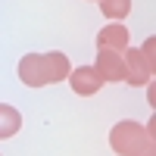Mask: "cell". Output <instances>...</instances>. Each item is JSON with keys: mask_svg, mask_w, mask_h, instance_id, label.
<instances>
[{"mask_svg": "<svg viewBox=\"0 0 156 156\" xmlns=\"http://www.w3.org/2000/svg\"><path fill=\"white\" fill-rule=\"evenodd\" d=\"M94 69L103 81H125V59L119 50H97Z\"/></svg>", "mask_w": 156, "mask_h": 156, "instance_id": "5b68a950", "label": "cell"}, {"mask_svg": "<svg viewBox=\"0 0 156 156\" xmlns=\"http://www.w3.org/2000/svg\"><path fill=\"white\" fill-rule=\"evenodd\" d=\"M69 56L59 50L50 53H25L19 59V81L25 87H44V84H59L69 78Z\"/></svg>", "mask_w": 156, "mask_h": 156, "instance_id": "6da1fadb", "label": "cell"}, {"mask_svg": "<svg viewBox=\"0 0 156 156\" xmlns=\"http://www.w3.org/2000/svg\"><path fill=\"white\" fill-rule=\"evenodd\" d=\"M19 128H22V112L9 103H0V140L19 134Z\"/></svg>", "mask_w": 156, "mask_h": 156, "instance_id": "52a82bcc", "label": "cell"}, {"mask_svg": "<svg viewBox=\"0 0 156 156\" xmlns=\"http://www.w3.org/2000/svg\"><path fill=\"white\" fill-rule=\"evenodd\" d=\"M153 50H156V37H147L144 47H125L122 50V59H125V81L131 84V87H144L150 84V78L156 72V56H153Z\"/></svg>", "mask_w": 156, "mask_h": 156, "instance_id": "3957f363", "label": "cell"}, {"mask_svg": "<svg viewBox=\"0 0 156 156\" xmlns=\"http://www.w3.org/2000/svg\"><path fill=\"white\" fill-rule=\"evenodd\" d=\"M69 84H72V90L78 97H94L97 90L106 84L103 78L97 75V69L94 66H78V69H72L69 72Z\"/></svg>", "mask_w": 156, "mask_h": 156, "instance_id": "277c9868", "label": "cell"}, {"mask_svg": "<svg viewBox=\"0 0 156 156\" xmlns=\"http://www.w3.org/2000/svg\"><path fill=\"white\" fill-rule=\"evenodd\" d=\"M94 3H100V0H94Z\"/></svg>", "mask_w": 156, "mask_h": 156, "instance_id": "9c48e42d", "label": "cell"}, {"mask_svg": "<svg viewBox=\"0 0 156 156\" xmlns=\"http://www.w3.org/2000/svg\"><path fill=\"white\" fill-rule=\"evenodd\" d=\"M128 47V28L122 22H109L106 28L97 31V50H122Z\"/></svg>", "mask_w": 156, "mask_h": 156, "instance_id": "8992f818", "label": "cell"}, {"mask_svg": "<svg viewBox=\"0 0 156 156\" xmlns=\"http://www.w3.org/2000/svg\"><path fill=\"white\" fill-rule=\"evenodd\" d=\"M153 128L156 122L150 119L147 125H140V122H131V119H122V122H115L109 128V147L112 153H119V156H153Z\"/></svg>", "mask_w": 156, "mask_h": 156, "instance_id": "7a4b0ae2", "label": "cell"}, {"mask_svg": "<svg viewBox=\"0 0 156 156\" xmlns=\"http://www.w3.org/2000/svg\"><path fill=\"white\" fill-rule=\"evenodd\" d=\"M100 12L109 22H122L131 12V0H100Z\"/></svg>", "mask_w": 156, "mask_h": 156, "instance_id": "ba28073f", "label": "cell"}]
</instances>
